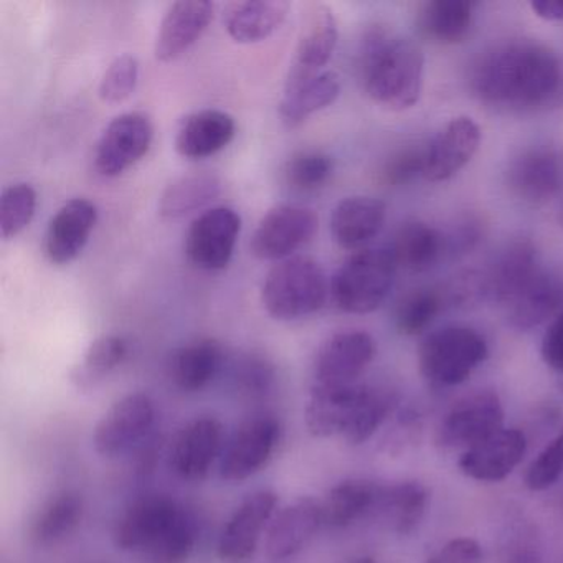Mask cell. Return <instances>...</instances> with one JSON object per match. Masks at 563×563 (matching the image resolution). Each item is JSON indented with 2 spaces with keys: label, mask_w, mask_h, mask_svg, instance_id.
Returning a JSON list of instances; mask_svg holds the SVG:
<instances>
[{
  "label": "cell",
  "mask_w": 563,
  "mask_h": 563,
  "mask_svg": "<svg viewBox=\"0 0 563 563\" xmlns=\"http://www.w3.org/2000/svg\"><path fill=\"white\" fill-rule=\"evenodd\" d=\"M137 81H140L137 58L130 54L120 55L104 71L98 93L104 103H123L136 90Z\"/></svg>",
  "instance_id": "ee69618b"
},
{
  "label": "cell",
  "mask_w": 563,
  "mask_h": 563,
  "mask_svg": "<svg viewBox=\"0 0 563 563\" xmlns=\"http://www.w3.org/2000/svg\"><path fill=\"white\" fill-rule=\"evenodd\" d=\"M324 269L308 256H291L276 263L263 283L266 312L278 321H298L314 314L328 299Z\"/></svg>",
  "instance_id": "3957f363"
},
{
  "label": "cell",
  "mask_w": 563,
  "mask_h": 563,
  "mask_svg": "<svg viewBox=\"0 0 563 563\" xmlns=\"http://www.w3.org/2000/svg\"><path fill=\"white\" fill-rule=\"evenodd\" d=\"M98 222V209L91 200L71 199L51 219L44 250L48 262L68 265L84 252Z\"/></svg>",
  "instance_id": "44dd1931"
},
{
  "label": "cell",
  "mask_w": 563,
  "mask_h": 563,
  "mask_svg": "<svg viewBox=\"0 0 563 563\" xmlns=\"http://www.w3.org/2000/svg\"><path fill=\"white\" fill-rule=\"evenodd\" d=\"M183 509L166 494H147L133 500L114 523V547L121 552L143 555L166 533Z\"/></svg>",
  "instance_id": "4fadbf2b"
},
{
  "label": "cell",
  "mask_w": 563,
  "mask_h": 563,
  "mask_svg": "<svg viewBox=\"0 0 563 563\" xmlns=\"http://www.w3.org/2000/svg\"><path fill=\"white\" fill-rule=\"evenodd\" d=\"M526 451V434L516 428H503L493 437L463 451L457 466L471 479L499 483L519 466Z\"/></svg>",
  "instance_id": "d6986e66"
},
{
  "label": "cell",
  "mask_w": 563,
  "mask_h": 563,
  "mask_svg": "<svg viewBox=\"0 0 563 563\" xmlns=\"http://www.w3.org/2000/svg\"><path fill=\"white\" fill-rule=\"evenodd\" d=\"M341 95V80L331 70L302 74L289 70L279 101V117L288 128L305 123L309 117L331 107Z\"/></svg>",
  "instance_id": "603a6c76"
},
{
  "label": "cell",
  "mask_w": 563,
  "mask_h": 563,
  "mask_svg": "<svg viewBox=\"0 0 563 563\" xmlns=\"http://www.w3.org/2000/svg\"><path fill=\"white\" fill-rule=\"evenodd\" d=\"M351 563H377L372 556H358V559L352 560Z\"/></svg>",
  "instance_id": "f907efd6"
},
{
  "label": "cell",
  "mask_w": 563,
  "mask_h": 563,
  "mask_svg": "<svg viewBox=\"0 0 563 563\" xmlns=\"http://www.w3.org/2000/svg\"><path fill=\"white\" fill-rule=\"evenodd\" d=\"M446 249V239L437 229L413 220L398 230L390 252L397 266L411 273H423L440 262Z\"/></svg>",
  "instance_id": "1f68e13d"
},
{
  "label": "cell",
  "mask_w": 563,
  "mask_h": 563,
  "mask_svg": "<svg viewBox=\"0 0 563 563\" xmlns=\"http://www.w3.org/2000/svg\"><path fill=\"white\" fill-rule=\"evenodd\" d=\"M543 362L556 374L563 375V312L553 319L540 345Z\"/></svg>",
  "instance_id": "c3c4849f"
},
{
  "label": "cell",
  "mask_w": 563,
  "mask_h": 563,
  "mask_svg": "<svg viewBox=\"0 0 563 563\" xmlns=\"http://www.w3.org/2000/svg\"><path fill=\"white\" fill-rule=\"evenodd\" d=\"M156 405L146 394H130L120 398L95 428L93 444L107 460L133 454L156 428Z\"/></svg>",
  "instance_id": "8992f818"
},
{
  "label": "cell",
  "mask_w": 563,
  "mask_h": 563,
  "mask_svg": "<svg viewBox=\"0 0 563 563\" xmlns=\"http://www.w3.org/2000/svg\"><path fill=\"white\" fill-rule=\"evenodd\" d=\"M199 526L196 516L183 509L164 536L143 553L144 563H186L196 549Z\"/></svg>",
  "instance_id": "74e56055"
},
{
  "label": "cell",
  "mask_w": 563,
  "mask_h": 563,
  "mask_svg": "<svg viewBox=\"0 0 563 563\" xmlns=\"http://www.w3.org/2000/svg\"><path fill=\"white\" fill-rule=\"evenodd\" d=\"M483 547L470 537L450 540L444 543L427 563H483Z\"/></svg>",
  "instance_id": "7dc6e473"
},
{
  "label": "cell",
  "mask_w": 563,
  "mask_h": 563,
  "mask_svg": "<svg viewBox=\"0 0 563 563\" xmlns=\"http://www.w3.org/2000/svg\"><path fill=\"white\" fill-rule=\"evenodd\" d=\"M539 256L529 240L510 243L490 266L483 279L484 295L499 305L507 306L539 275Z\"/></svg>",
  "instance_id": "cb8c5ba5"
},
{
  "label": "cell",
  "mask_w": 563,
  "mask_h": 563,
  "mask_svg": "<svg viewBox=\"0 0 563 563\" xmlns=\"http://www.w3.org/2000/svg\"><path fill=\"white\" fill-rule=\"evenodd\" d=\"M84 497L75 490H62L42 504L31 526L37 545L48 547L70 536L84 519Z\"/></svg>",
  "instance_id": "836d02e7"
},
{
  "label": "cell",
  "mask_w": 563,
  "mask_h": 563,
  "mask_svg": "<svg viewBox=\"0 0 563 563\" xmlns=\"http://www.w3.org/2000/svg\"><path fill=\"white\" fill-rule=\"evenodd\" d=\"M510 192L530 206H543L563 189V156L550 146L522 151L507 170Z\"/></svg>",
  "instance_id": "2e32d148"
},
{
  "label": "cell",
  "mask_w": 563,
  "mask_h": 563,
  "mask_svg": "<svg viewBox=\"0 0 563 563\" xmlns=\"http://www.w3.org/2000/svg\"><path fill=\"white\" fill-rule=\"evenodd\" d=\"M334 173V161L321 151H301L288 161L286 180L299 192H314L329 183Z\"/></svg>",
  "instance_id": "b9f144b4"
},
{
  "label": "cell",
  "mask_w": 563,
  "mask_h": 563,
  "mask_svg": "<svg viewBox=\"0 0 563 563\" xmlns=\"http://www.w3.org/2000/svg\"><path fill=\"white\" fill-rule=\"evenodd\" d=\"M338 41L339 29L334 12L328 5H314L302 22L295 60L289 70L302 74L324 70L338 47Z\"/></svg>",
  "instance_id": "f1b7e54d"
},
{
  "label": "cell",
  "mask_w": 563,
  "mask_h": 563,
  "mask_svg": "<svg viewBox=\"0 0 563 563\" xmlns=\"http://www.w3.org/2000/svg\"><path fill=\"white\" fill-rule=\"evenodd\" d=\"M242 232V217L229 207H213L200 213L186 236L189 262L203 272L229 266Z\"/></svg>",
  "instance_id": "30bf717a"
},
{
  "label": "cell",
  "mask_w": 563,
  "mask_h": 563,
  "mask_svg": "<svg viewBox=\"0 0 563 563\" xmlns=\"http://www.w3.org/2000/svg\"><path fill=\"white\" fill-rule=\"evenodd\" d=\"M282 437V423L275 415H255L243 421L223 446L220 477L230 483H242L255 476L269 463Z\"/></svg>",
  "instance_id": "52a82bcc"
},
{
  "label": "cell",
  "mask_w": 563,
  "mask_h": 563,
  "mask_svg": "<svg viewBox=\"0 0 563 563\" xmlns=\"http://www.w3.org/2000/svg\"><path fill=\"white\" fill-rule=\"evenodd\" d=\"M37 210V192L31 184L19 183L8 187L0 197V233L4 240L24 232Z\"/></svg>",
  "instance_id": "ab89813d"
},
{
  "label": "cell",
  "mask_w": 563,
  "mask_h": 563,
  "mask_svg": "<svg viewBox=\"0 0 563 563\" xmlns=\"http://www.w3.org/2000/svg\"><path fill=\"white\" fill-rule=\"evenodd\" d=\"M504 428V408L494 391L461 398L438 424L437 444L443 450H470Z\"/></svg>",
  "instance_id": "ba28073f"
},
{
  "label": "cell",
  "mask_w": 563,
  "mask_h": 563,
  "mask_svg": "<svg viewBox=\"0 0 563 563\" xmlns=\"http://www.w3.org/2000/svg\"><path fill=\"white\" fill-rule=\"evenodd\" d=\"M285 0H245L227 5L223 24L236 44H258L275 34L288 18Z\"/></svg>",
  "instance_id": "83f0119b"
},
{
  "label": "cell",
  "mask_w": 563,
  "mask_h": 563,
  "mask_svg": "<svg viewBox=\"0 0 563 563\" xmlns=\"http://www.w3.org/2000/svg\"><path fill=\"white\" fill-rule=\"evenodd\" d=\"M395 407H397V397L394 394L371 388L354 424L344 437L345 441L355 446L371 440L377 430H380L382 424L391 417Z\"/></svg>",
  "instance_id": "7bdbcfd3"
},
{
  "label": "cell",
  "mask_w": 563,
  "mask_h": 563,
  "mask_svg": "<svg viewBox=\"0 0 563 563\" xmlns=\"http://www.w3.org/2000/svg\"><path fill=\"white\" fill-rule=\"evenodd\" d=\"M382 487L371 481L349 479L335 484L322 500V520L332 529H345L375 512Z\"/></svg>",
  "instance_id": "4dcf8cb0"
},
{
  "label": "cell",
  "mask_w": 563,
  "mask_h": 563,
  "mask_svg": "<svg viewBox=\"0 0 563 563\" xmlns=\"http://www.w3.org/2000/svg\"><path fill=\"white\" fill-rule=\"evenodd\" d=\"M223 446V424L216 417H197L174 438L169 466L184 481H202L220 461Z\"/></svg>",
  "instance_id": "9a60e30c"
},
{
  "label": "cell",
  "mask_w": 563,
  "mask_h": 563,
  "mask_svg": "<svg viewBox=\"0 0 563 563\" xmlns=\"http://www.w3.org/2000/svg\"><path fill=\"white\" fill-rule=\"evenodd\" d=\"M154 140L153 121L147 114L123 113L114 118L101 134L95 153L98 173L108 179L121 176L140 163Z\"/></svg>",
  "instance_id": "8fae6325"
},
{
  "label": "cell",
  "mask_w": 563,
  "mask_h": 563,
  "mask_svg": "<svg viewBox=\"0 0 563 563\" xmlns=\"http://www.w3.org/2000/svg\"><path fill=\"white\" fill-rule=\"evenodd\" d=\"M375 341L364 331H344L329 338L314 358V384L351 385L372 364Z\"/></svg>",
  "instance_id": "e0dca14e"
},
{
  "label": "cell",
  "mask_w": 563,
  "mask_h": 563,
  "mask_svg": "<svg viewBox=\"0 0 563 563\" xmlns=\"http://www.w3.org/2000/svg\"><path fill=\"white\" fill-rule=\"evenodd\" d=\"M397 263L390 250H361L335 272L332 298L349 314H368L384 305L394 288Z\"/></svg>",
  "instance_id": "5b68a950"
},
{
  "label": "cell",
  "mask_w": 563,
  "mask_h": 563,
  "mask_svg": "<svg viewBox=\"0 0 563 563\" xmlns=\"http://www.w3.org/2000/svg\"><path fill=\"white\" fill-rule=\"evenodd\" d=\"M443 291L434 288L415 289L408 292L395 312V324L404 335H420L433 324L444 308Z\"/></svg>",
  "instance_id": "f35d334b"
},
{
  "label": "cell",
  "mask_w": 563,
  "mask_h": 563,
  "mask_svg": "<svg viewBox=\"0 0 563 563\" xmlns=\"http://www.w3.org/2000/svg\"><path fill=\"white\" fill-rule=\"evenodd\" d=\"M235 134V120L225 111H197L180 123L176 134V150L187 159H206L225 150Z\"/></svg>",
  "instance_id": "484cf974"
},
{
  "label": "cell",
  "mask_w": 563,
  "mask_h": 563,
  "mask_svg": "<svg viewBox=\"0 0 563 563\" xmlns=\"http://www.w3.org/2000/svg\"><path fill=\"white\" fill-rule=\"evenodd\" d=\"M506 309L510 324L520 331H530L550 318H556L563 312V276L540 269L539 275Z\"/></svg>",
  "instance_id": "4316f807"
},
{
  "label": "cell",
  "mask_w": 563,
  "mask_h": 563,
  "mask_svg": "<svg viewBox=\"0 0 563 563\" xmlns=\"http://www.w3.org/2000/svg\"><path fill=\"white\" fill-rule=\"evenodd\" d=\"M318 229L319 219L314 210L291 203L276 206L260 220L250 249L256 258L283 262L311 242Z\"/></svg>",
  "instance_id": "9c48e42d"
},
{
  "label": "cell",
  "mask_w": 563,
  "mask_h": 563,
  "mask_svg": "<svg viewBox=\"0 0 563 563\" xmlns=\"http://www.w3.org/2000/svg\"><path fill=\"white\" fill-rule=\"evenodd\" d=\"M428 506L427 487L417 481H405L382 487L377 510L394 532L410 536L418 529Z\"/></svg>",
  "instance_id": "d590c367"
},
{
  "label": "cell",
  "mask_w": 563,
  "mask_h": 563,
  "mask_svg": "<svg viewBox=\"0 0 563 563\" xmlns=\"http://www.w3.org/2000/svg\"><path fill=\"white\" fill-rule=\"evenodd\" d=\"M530 8L543 21L563 22V0H537Z\"/></svg>",
  "instance_id": "681fc988"
},
{
  "label": "cell",
  "mask_w": 563,
  "mask_h": 563,
  "mask_svg": "<svg viewBox=\"0 0 563 563\" xmlns=\"http://www.w3.org/2000/svg\"><path fill=\"white\" fill-rule=\"evenodd\" d=\"M562 390H563V382H562Z\"/></svg>",
  "instance_id": "816d5d0a"
},
{
  "label": "cell",
  "mask_w": 563,
  "mask_h": 563,
  "mask_svg": "<svg viewBox=\"0 0 563 563\" xmlns=\"http://www.w3.org/2000/svg\"><path fill=\"white\" fill-rule=\"evenodd\" d=\"M487 355L486 339L476 329L448 325L424 338L418 351V365L434 387H456L484 364Z\"/></svg>",
  "instance_id": "277c9868"
},
{
  "label": "cell",
  "mask_w": 563,
  "mask_h": 563,
  "mask_svg": "<svg viewBox=\"0 0 563 563\" xmlns=\"http://www.w3.org/2000/svg\"><path fill=\"white\" fill-rule=\"evenodd\" d=\"M232 382L233 388L243 400H263L275 387V365L263 355H243L233 367Z\"/></svg>",
  "instance_id": "60d3db41"
},
{
  "label": "cell",
  "mask_w": 563,
  "mask_h": 563,
  "mask_svg": "<svg viewBox=\"0 0 563 563\" xmlns=\"http://www.w3.org/2000/svg\"><path fill=\"white\" fill-rule=\"evenodd\" d=\"M130 355V342L123 335L108 334L88 345L80 364L71 371V382L78 390H91Z\"/></svg>",
  "instance_id": "8d00e7d4"
},
{
  "label": "cell",
  "mask_w": 563,
  "mask_h": 563,
  "mask_svg": "<svg viewBox=\"0 0 563 563\" xmlns=\"http://www.w3.org/2000/svg\"><path fill=\"white\" fill-rule=\"evenodd\" d=\"M387 206L375 197L354 196L341 200L332 210L331 233L345 250H365L384 229Z\"/></svg>",
  "instance_id": "d4e9b609"
},
{
  "label": "cell",
  "mask_w": 563,
  "mask_h": 563,
  "mask_svg": "<svg viewBox=\"0 0 563 563\" xmlns=\"http://www.w3.org/2000/svg\"><path fill=\"white\" fill-rule=\"evenodd\" d=\"M222 364V345L216 339H199L177 349L170 361V378L177 388L194 394L217 377Z\"/></svg>",
  "instance_id": "f546056e"
},
{
  "label": "cell",
  "mask_w": 563,
  "mask_h": 563,
  "mask_svg": "<svg viewBox=\"0 0 563 563\" xmlns=\"http://www.w3.org/2000/svg\"><path fill=\"white\" fill-rule=\"evenodd\" d=\"M563 474V428L527 467L523 483L530 490H545Z\"/></svg>",
  "instance_id": "f6af8a7d"
},
{
  "label": "cell",
  "mask_w": 563,
  "mask_h": 563,
  "mask_svg": "<svg viewBox=\"0 0 563 563\" xmlns=\"http://www.w3.org/2000/svg\"><path fill=\"white\" fill-rule=\"evenodd\" d=\"M471 87L483 103L499 110H542L562 100L563 64L545 45L506 42L477 60Z\"/></svg>",
  "instance_id": "6da1fadb"
},
{
  "label": "cell",
  "mask_w": 563,
  "mask_h": 563,
  "mask_svg": "<svg viewBox=\"0 0 563 563\" xmlns=\"http://www.w3.org/2000/svg\"><path fill=\"white\" fill-rule=\"evenodd\" d=\"M424 170V150H408L400 151L395 154L384 169L385 183L390 186H404L410 183L417 176H423Z\"/></svg>",
  "instance_id": "bcb514c9"
},
{
  "label": "cell",
  "mask_w": 563,
  "mask_h": 563,
  "mask_svg": "<svg viewBox=\"0 0 563 563\" xmlns=\"http://www.w3.org/2000/svg\"><path fill=\"white\" fill-rule=\"evenodd\" d=\"M424 57L404 35L375 27L365 35L361 77L372 101L391 111L413 108L423 88Z\"/></svg>",
  "instance_id": "7a4b0ae2"
},
{
  "label": "cell",
  "mask_w": 563,
  "mask_h": 563,
  "mask_svg": "<svg viewBox=\"0 0 563 563\" xmlns=\"http://www.w3.org/2000/svg\"><path fill=\"white\" fill-rule=\"evenodd\" d=\"M278 507V496L262 489L250 494L227 520L217 543L223 563H246L258 549L263 532L268 530Z\"/></svg>",
  "instance_id": "7c38bea8"
},
{
  "label": "cell",
  "mask_w": 563,
  "mask_h": 563,
  "mask_svg": "<svg viewBox=\"0 0 563 563\" xmlns=\"http://www.w3.org/2000/svg\"><path fill=\"white\" fill-rule=\"evenodd\" d=\"M481 130L471 118H453L424 150L423 176L443 183L460 173L479 150Z\"/></svg>",
  "instance_id": "ffe728a7"
},
{
  "label": "cell",
  "mask_w": 563,
  "mask_h": 563,
  "mask_svg": "<svg viewBox=\"0 0 563 563\" xmlns=\"http://www.w3.org/2000/svg\"><path fill=\"white\" fill-rule=\"evenodd\" d=\"M474 4L467 0H431L421 8V34L441 45L460 44L473 27Z\"/></svg>",
  "instance_id": "e575fe53"
},
{
  "label": "cell",
  "mask_w": 563,
  "mask_h": 563,
  "mask_svg": "<svg viewBox=\"0 0 563 563\" xmlns=\"http://www.w3.org/2000/svg\"><path fill=\"white\" fill-rule=\"evenodd\" d=\"M371 387L362 384H314L305 408V423L316 438L345 437Z\"/></svg>",
  "instance_id": "5bb4252c"
},
{
  "label": "cell",
  "mask_w": 563,
  "mask_h": 563,
  "mask_svg": "<svg viewBox=\"0 0 563 563\" xmlns=\"http://www.w3.org/2000/svg\"><path fill=\"white\" fill-rule=\"evenodd\" d=\"M213 21V4L207 0H180L170 5L161 22L154 54L163 64L177 60L200 41Z\"/></svg>",
  "instance_id": "7402d4cb"
},
{
  "label": "cell",
  "mask_w": 563,
  "mask_h": 563,
  "mask_svg": "<svg viewBox=\"0 0 563 563\" xmlns=\"http://www.w3.org/2000/svg\"><path fill=\"white\" fill-rule=\"evenodd\" d=\"M324 526L322 506L314 497H299L275 514L266 530L265 552L275 562L301 553Z\"/></svg>",
  "instance_id": "ac0fdd59"
},
{
  "label": "cell",
  "mask_w": 563,
  "mask_h": 563,
  "mask_svg": "<svg viewBox=\"0 0 563 563\" xmlns=\"http://www.w3.org/2000/svg\"><path fill=\"white\" fill-rule=\"evenodd\" d=\"M222 180L213 173H192L177 177L164 189L159 199V216L179 220L203 209L220 196Z\"/></svg>",
  "instance_id": "d6a6232c"
}]
</instances>
